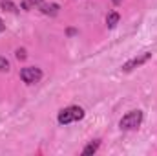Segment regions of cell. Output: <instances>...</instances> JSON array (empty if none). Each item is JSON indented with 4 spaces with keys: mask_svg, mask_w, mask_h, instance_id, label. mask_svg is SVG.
Masks as SVG:
<instances>
[{
    "mask_svg": "<svg viewBox=\"0 0 157 156\" xmlns=\"http://www.w3.org/2000/svg\"><path fill=\"white\" fill-rule=\"evenodd\" d=\"M141 123H143V112L141 110H130L119 121V127L122 130H135L137 127H141Z\"/></svg>",
    "mask_w": 157,
    "mask_h": 156,
    "instance_id": "6da1fadb",
    "label": "cell"
},
{
    "mask_svg": "<svg viewBox=\"0 0 157 156\" xmlns=\"http://www.w3.org/2000/svg\"><path fill=\"white\" fill-rule=\"evenodd\" d=\"M84 117V110L80 107H68L59 112V123L60 125H70L73 121H80Z\"/></svg>",
    "mask_w": 157,
    "mask_h": 156,
    "instance_id": "7a4b0ae2",
    "label": "cell"
},
{
    "mask_svg": "<svg viewBox=\"0 0 157 156\" xmlns=\"http://www.w3.org/2000/svg\"><path fill=\"white\" fill-rule=\"evenodd\" d=\"M150 59H152V51H143L141 55H137V57L130 59L128 63H124V64H122V72H132V70L143 66L144 63H148Z\"/></svg>",
    "mask_w": 157,
    "mask_h": 156,
    "instance_id": "3957f363",
    "label": "cell"
},
{
    "mask_svg": "<svg viewBox=\"0 0 157 156\" xmlns=\"http://www.w3.org/2000/svg\"><path fill=\"white\" fill-rule=\"evenodd\" d=\"M20 79L26 83V84H35L42 79V72L39 68H33V66H28V68H22L20 70Z\"/></svg>",
    "mask_w": 157,
    "mask_h": 156,
    "instance_id": "277c9868",
    "label": "cell"
},
{
    "mask_svg": "<svg viewBox=\"0 0 157 156\" xmlns=\"http://www.w3.org/2000/svg\"><path fill=\"white\" fill-rule=\"evenodd\" d=\"M40 11L44 13V15H48V17H57L59 15V11H60V6L59 4H40L39 6Z\"/></svg>",
    "mask_w": 157,
    "mask_h": 156,
    "instance_id": "5b68a950",
    "label": "cell"
},
{
    "mask_svg": "<svg viewBox=\"0 0 157 156\" xmlns=\"http://www.w3.org/2000/svg\"><path fill=\"white\" fill-rule=\"evenodd\" d=\"M99 145H101V142H99V140H95V142L88 143V145H86V147L82 149V154H84V156L95 154V153H97V149H99Z\"/></svg>",
    "mask_w": 157,
    "mask_h": 156,
    "instance_id": "8992f818",
    "label": "cell"
},
{
    "mask_svg": "<svg viewBox=\"0 0 157 156\" xmlns=\"http://www.w3.org/2000/svg\"><path fill=\"white\" fill-rule=\"evenodd\" d=\"M119 13L117 11H112V13H108V17H106V24H108V28H115L119 22Z\"/></svg>",
    "mask_w": 157,
    "mask_h": 156,
    "instance_id": "52a82bcc",
    "label": "cell"
},
{
    "mask_svg": "<svg viewBox=\"0 0 157 156\" xmlns=\"http://www.w3.org/2000/svg\"><path fill=\"white\" fill-rule=\"evenodd\" d=\"M0 7H2L4 11H9V13H15V11H17V6H15L11 0H2V2H0Z\"/></svg>",
    "mask_w": 157,
    "mask_h": 156,
    "instance_id": "ba28073f",
    "label": "cell"
},
{
    "mask_svg": "<svg viewBox=\"0 0 157 156\" xmlns=\"http://www.w3.org/2000/svg\"><path fill=\"white\" fill-rule=\"evenodd\" d=\"M9 70V63L6 57H0V72H7Z\"/></svg>",
    "mask_w": 157,
    "mask_h": 156,
    "instance_id": "9c48e42d",
    "label": "cell"
},
{
    "mask_svg": "<svg viewBox=\"0 0 157 156\" xmlns=\"http://www.w3.org/2000/svg\"><path fill=\"white\" fill-rule=\"evenodd\" d=\"M17 59H18V61H24V59H26V50H22V48L17 50Z\"/></svg>",
    "mask_w": 157,
    "mask_h": 156,
    "instance_id": "30bf717a",
    "label": "cell"
},
{
    "mask_svg": "<svg viewBox=\"0 0 157 156\" xmlns=\"http://www.w3.org/2000/svg\"><path fill=\"white\" fill-rule=\"evenodd\" d=\"M28 4L33 7V6H40V4H42V0H28Z\"/></svg>",
    "mask_w": 157,
    "mask_h": 156,
    "instance_id": "8fae6325",
    "label": "cell"
},
{
    "mask_svg": "<svg viewBox=\"0 0 157 156\" xmlns=\"http://www.w3.org/2000/svg\"><path fill=\"white\" fill-rule=\"evenodd\" d=\"M4 30H6V24H4V20H2V18H0V33H2V31H4Z\"/></svg>",
    "mask_w": 157,
    "mask_h": 156,
    "instance_id": "7c38bea8",
    "label": "cell"
},
{
    "mask_svg": "<svg viewBox=\"0 0 157 156\" xmlns=\"http://www.w3.org/2000/svg\"><path fill=\"white\" fill-rule=\"evenodd\" d=\"M112 2H113V4L117 6V4H121V2H122V0H112Z\"/></svg>",
    "mask_w": 157,
    "mask_h": 156,
    "instance_id": "4fadbf2b",
    "label": "cell"
}]
</instances>
